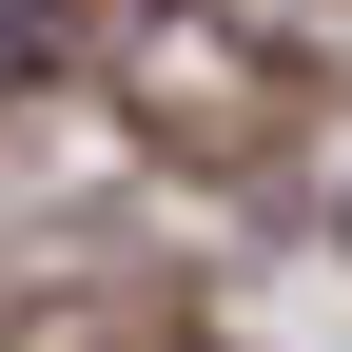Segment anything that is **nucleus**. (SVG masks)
<instances>
[{
  "label": "nucleus",
  "mask_w": 352,
  "mask_h": 352,
  "mask_svg": "<svg viewBox=\"0 0 352 352\" xmlns=\"http://www.w3.org/2000/svg\"><path fill=\"white\" fill-rule=\"evenodd\" d=\"M59 20H78V0H0V39H59Z\"/></svg>",
  "instance_id": "obj_1"
}]
</instances>
